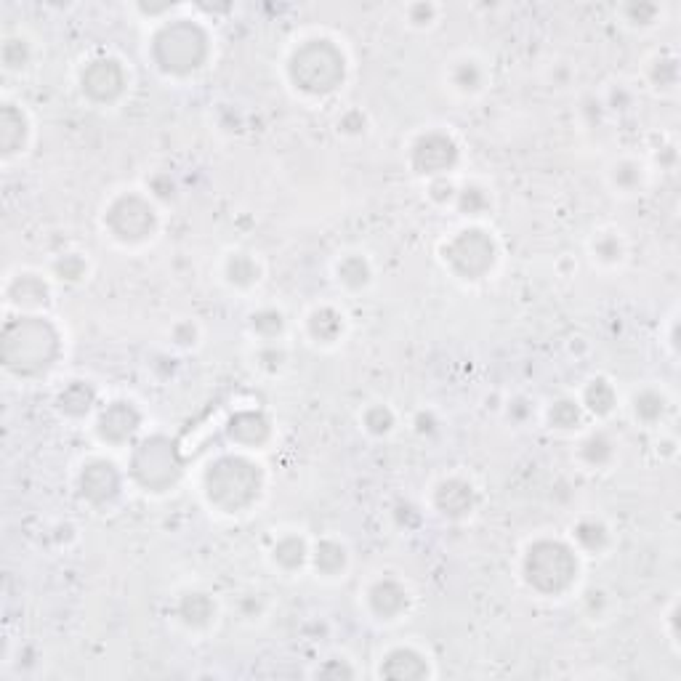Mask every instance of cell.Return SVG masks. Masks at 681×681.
I'll use <instances>...</instances> for the list:
<instances>
[{
  "mask_svg": "<svg viewBox=\"0 0 681 681\" xmlns=\"http://www.w3.org/2000/svg\"><path fill=\"white\" fill-rule=\"evenodd\" d=\"M578 402L583 405V410H586L588 415H594V418H610V415L618 410L620 397L610 378L596 376L583 386V394H580Z\"/></svg>",
  "mask_w": 681,
  "mask_h": 681,
  "instance_id": "4316f807",
  "label": "cell"
},
{
  "mask_svg": "<svg viewBox=\"0 0 681 681\" xmlns=\"http://www.w3.org/2000/svg\"><path fill=\"white\" fill-rule=\"evenodd\" d=\"M59 357V333L43 317H19L8 322L3 336V360L19 376H40Z\"/></svg>",
  "mask_w": 681,
  "mask_h": 681,
  "instance_id": "277c9868",
  "label": "cell"
},
{
  "mask_svg": "<svg viewBox=\"0 0 681 681\" xmlns=\"http://www.w3.org/2000/svg\"><path fill=\"white\" fill-rule=\"evenodd\" d=\"M171 338L173 344L181 346V349H192V346H197V341H200V328H197L192 320H181L171 328Z\"/></svg>",
  "mask_w": 681,
  "mask_h": 681,
  "instance_id": "c3c4849f",
  "label": "cell"
},
{
  "mask_svg": "<svg viewBox=\"0 0 681 681\" xmlns=\"http://www.w3.org/2000/svg\"><path fill=\"white\" fill-rule=\"evenodd\" d=\"M447 83L455 94L461 96H477L485 91L487 86V67L479 62L477 56H458L455 62H450L447 70Z\"/></svg>",
  "mask_w": 681,
  "mask_h": 681,
  "instance_id": "7402d4cb",
  "label": "cell"
},
{
  "mask_svg": "<svg viewBox=\"0 0 681 681\" xmlns=\"http://www.w3.org/2000/svg\"><path fill=\"white\" fill-rule=\"evenodd\" d=\"M588 251H591V259L602 267H618L626 261V237L620 235L618 229H599L591 243H588Z\"/></svg>",
  "mask_w": 681,
  "mask_h": 681,
  "instance_id": "f1b7e54d",
  "label": "cell"
},
{
  "mask_svg": "<svg viewBox=\"0 0 681 681\" xmlns=\"http://www.w3.org/2000/svg\"><path fill=\"white\" fill-rule=\"evenodd\" d=\"M583 612H586L591 620H607L612 612H615V599H612L610 591L591 586L586 594H583Z\"/></svg>",
  "mask_w": 681,
  "mask_h": 681,
  "instance_id": "f35d334b",
  "label": "cell"
},
{
  "mask_svg": "<svg viewBox=\"0 0 681 681\" xmlns=\"http://www.w3.org/2000/svg\"><path fill=\"white\" fill-rule=\"evenodd\" d=\"M580 572V559L575 546L564 541L541 538L527 546L522 559V580L541 596L567 594Z\"/></svg>",
  "mask_w": 681,
  "mask_h": 681,
  "instance_id": "5b68a950",
  "label": "cell"
},
{
  "mask_svg": "<svg viewBox=\"0 0 681 681\" xmlns=\"http://www.w3.org/2000/svg\"><path fill=\"white\" fill-rule=\"evenodd\" d=\"M607 181H610V187L615 189L618 195L634 197L644 192L647 181H650V171H647V165H644L642 160H636V157H620V160H615V163L610 165Z\"/></svg>",
  "mask_w": 681,
  "mask_h": 681,
  "instance_id": "cb8c5ba5",
  "label": "cell"
},
{
  "mask_svg": "<svg viewBox=\"0 0 681 681\" xmlns=\"http://www.w3.org/2000/svg\"><path fill=\"white\" fill-rule=\"evenodd\" d=\"M317 676H322V679H344V676H354V668L346 660H341V666H338V658H333L325 660L322 668H317Z\"/></svg>",
  "mask_w": 681,
  "mask_h": 681,
  "instance_id": "f907efd6",
  "label": "cell"
},
{
  "mask_svg": "<svg viewBox=\"0 0 681 681\" xmlns=\"http://www.w3.org/2000/svg\"><path fill=\"white\" fill-rule=\"evenodd\" d=\"M157 227H160V216L155 203L139 192H123L104 211V229L120 245L149 243L157 235Z\"/></svg>",
  "mask_w": 681,
  "mask_h": 681,
  "instance_id": "ba28073f",
  "label": "cell"
},
{
  "mask_svg": "<svg viewBox=\"0 0 681 681\" xmlns=\"http://www.w3.org/2000/svg\"><path fill=\"white\" fill-rule=\"evenodd\" d=\"M405 19L415 30H429L439 19V6H434V3H410L405 8Z\"/></svg>",
  "mask_w": 681,
  "mask_h": 681,
  "instance_id": "ee69618b",
  "label": "cell"
},
{
  "mask_svg": "<svg viewBox=\"0 0 681 681\" xmlns=\"http://www.w3.org/2000/svg\"><path fill=\"white\" fill-rule=\"evenodd\" d=\"M309 554H312V548H309V543H306L298 533L280 535L272 546L274 567H280V570L288 572V575L304 570L306 564H309Z\"/></svg>",
  "mask_w": 681,
  "mask_h": 681,
  "instance_id": "83f0119b",
  "label": "cell"
},
{
  "mask_svg": "<svg viewBox=\"0 0 681 681\" xmlns=\"http://www.w3.org/2000/svg\"><path fill=\"white\" fill-rule=\"evenodd\" d=\"M548 426L556 431H575L583 426V418H586V410L580 405L575 397H559L548 405L546 410Z\"/></svg>",
  "mask_w": 681,
  "mask_h": 681,
  "instance_id": "e575fe53",
  "label": "cell"
},
{
  "mask_svg": "<svg viewBox=\"0 0 681 681\" xmlns=\"http://www.w3.org/2000/svg\"><path fill=\"white\" fill-rule=\"evenodd\" d=\"M256 362H259V368L264 370V373H269V376H277V373H282V370H285V365H288V349H285L280 341H269V344H261L259 352H256Z\"/></svg>",
  "mask_w": 681,
  "mask_h": 681,
  "instance_id": "ab89813d",
  "label": "cell"
},
{
  "mask_svg": "<svg viewBox=\"0 0 681 681\" xmlns=\"http://www.w3.org/2000/svg\"><path fill=\"white\" fill-rule=\"evenodd\" d=\"M309 564L320 578H341L349 567V548L336 538H322L314 543Z\"/></svg>",
  "mask_w": 681,
  "mask_h": 681,
  "instance_id": "484cf974",
  "label": "cell"
},
{
  "mask_svg": "<svg viewBox=\"0 0 681 681\" xmlns=\"http://www.w3.org/2000/svg\"><path fill=\"white\" fill-rule=\"evenodd\" d=\"M360 421L362 429L368 431V434H373V437H386V434H392L394 426H397V415H394V410L389 408V405L376 402V405H368V408H365V413L360 415Z\"/></svg>",
  "mask_w": 681,
  "mask_h": 681,
  "instance_id": "74e56055",
  "label": "cell"
},
{
  "mask_svg": "<svg viewBox=\"0 0 681 681\" xmlns=\"http://www.w3.org/2000/svg\"><path fill=\"white\" fill-rule=\"evenodd\" d=\"M668 346H671V354L676 357V317L671 320V336H668Z\"/></svg>",
  "mask_w": 681,
  "mask_h": 681,
  "instance_id": "11a10c76",
  "label": "cell"
},
{
  "mask_svg": "<svg viewBox=\"0 0 681 681\" xmlns=\"http://www.w3.org/2000/svg\"><path fill=\"white\" fill-rule=\"evenodd\" d=\"M227 437L243 450H261L272 439V421L261 410H240L229 418Z\"/></svg>",
  "mask_w": 681,
  "mask_h": 681,
  "instance_id": "2e32d148",
  "label": "cell"
},
{
  "mask_svg": "<svg viewBox=\"0 0 681 681\" xmlns=\"http://www.w3.org/2000/svg\"><path fill=\"white\" fill-rule=\"evenodd\" d=\"M54 274L62 282H80L86 280L88 264L80 253H64L54 261Z\"/></svg>",
  "mask_w": 681,
  "mask_h": 681,
  "instance_id": "b9f144b4",
  "label": "cell"
},
{
  "mask_svg": "<svg viewBox=\"0 0 681 681\" xmlns=\"http://www.w3.org/2000/svg\"><path fill=\"white\" fill-rule=\"evenodd\" d=\"M149 56L157 70L168 78H189L205 67L211 56V38L195 19H173L160 24L152 35Z\"/></svg>",
  "mask_w": 681,
  "mask_h": 681,
  "instance_id": "7a4b0ae2",
  "label": "cell"
},
{
  "mask_svg": "<svg viewBox=\"0 0 681 681\" xmlns=\"http://www.w3.org/2000/svg\"><path fill=\"white\" fill-rule=\"evenodd\" d=\"M346 333V317L336 306H317L306 314V336L320 346H336Z\"/></svg>",
  "mask_w": 681,
  "mask_h": 681,
  "instance_id": "ffe728a7",
  "label": "cell"
},
{
  "mask_svg": "<svg viewBox=\"0 0 681 681\" xmlns=\"http://www.w3.org/2000/svg\"><path fill=\"white\" fill-rule=\"evenodd\" d=\"M572 546L578 554L602 556L612 546L610 525L599 517H580L572 525Z\"/></svg>",
  "mask_w": 681,
  "mask_h": 681,
  "instance_id": "603a6c76",
  "label": "cell"
},
{
  "mask_svg": "<svg viewBox=\"0 0 681 681\" xmlns=\"http://www.w3.org/2000/svg\"><path fill=\"white\" fill-rule=\"evenodd\" d=\"M442 261L458 280H485L498 261V245L485 229L466 227L442 245Z\"/></svg>",
  "mask_w": 681,
  "mask_h": 681,
  "instance_id": "52a82bcc",
  "label": "cell"
},
{
  "mask_svg": "<svg viewBox=\"0 0 681 681\" xmlns=\"http://www.w3.org/2000/svg\"><path fill=\"white\" fill-rule=\"evenodd\" d=\"M56 405L67 418H83L94 410L96 389L88 381H70V386H64L59 394Z\"/></svg>",
  "mask_w": 681,
  "mask_h": 681,
  "instance_id": "4dcf8cb0",
  "label": "cell"
},
{
  "mask_svg": "<svg viewBox=\"0 0 681 681\" xmlns=\"http://www.w3.org/2000/svg\"><path fill=\"white\" fill-rule=\"evenodd\" d=\"M248 328H251L253 336L261 338L264 344H269V341H280L285 328H288V320H285V314H282L280 309H274V306H261V309H256V312L248 317Z\"/></svg>",
  "mask_w": 681,
  "mask_h": 681,
  "instance_id": "836d02e7",
  "label": "cell"
},
{
  "mask_svg": "<svg viewBox=\"0 0 681 681\" xmlns=\"http://www.w3.org/2000/svg\"><path fill=\"white\" fill-rule=\"evenodd\" d=\"M368 131V115L362 110H346L338 118V134L344 136H362Z\"/></svg>",
  "mask_w": 681,
  "mask_h": 681,
  "instance_id": "bcb514c9",
  "label": "cell"
},
{
  "mask_svg": "<svg viewBox=\"0 0 681 681\" xmlns=\"http://www.w3.org/2000/svg\"><path fill=\"white\" fill-rule=\"evenodd\" d=\"M644 80L647 86L660 96H671L679 91L681 83V67L679 56L674 51H658L647 59V67H644Z\"/></svg>",
  "mask_w": 681,
  "mask_h": 681,
  "instance_id": "d6986e66",
  "label": "cell"
},
{
  "mask_svg": "<svg viewBox=\"0 0 681 681\" xmlns=\"http://www.w3.org/2000/svg\"><path fill=\"white\" fill-rule=\"evenodd\" d=\"M431 503L445 519L461 522V519H469L477 509V487L471 485L469 479L447 477L434 487Z\"/></svg>",
  "mask_w": 681,
  "mask_h": 681,
  "instance_id": "5bb4252c",
  "label": "cell"
},
{
  "mask_svg": "<svg viewBox=\"0 0 681 681\" xmlns=\"http://www.w3.org/2000/svg\"><path fill=\"white\" fill-rule=\"evenodd\" d=\"M365 604H368V612L376 620L394 623V620H400L410 610V591L402 580L384 575V578H376L368 586Z\"/></svg>",
  "mask_w": 681,
  "mask_h": 681,
  "instance_id": "4fadbf2b",
  "label": "cell"
},
{
  "mask_svg": "<svg viewBox=\"0 0 681 681\" xmlns=\"http://www.w3.org/2000/svg\"><path fill=\"white\" fill-rule=\"evenodd\" d=\"M336 280L341 288L352 290H365L373 282V267H370L368 256L362 253H346L336 261Z\"/></svg>",
  "mask_w": 681,
  "mask_h": 681,
  "instance_id": "f546056e",
  "label": "cell"
},
{
  "mask_svg": "<svg viewBox=\"0 0 681 681\" xmlns=\"http://www.w3.org/2000/svg\"><path fill=\"white\" fill-rule=\"evenodd\" d=\"M3 131H0V141H3V152L6 155H14L24 147V139H27V120L19 110H14L11 104H6L3 110Z\"/></svg>",
  "mask_w": 681,
  "mask_h": 681,
  "instance_id": "d590c367",
  "label": "cell"
},
{
  "mask_svg": "<svg viewBox=\"0 0 681 681\" xmlns=\"http://www.w3.org/2000/svg\"><path fill=\"white\" fill-rule=\"evenodd\" d=\"M128 474L147 493H165L181 477V455L176 442L163 434L141 439L131 455Z\"/></svg>",
  "mask_w": 681,
  "mask_h": 681,
  "instance_id": "8992f818",
  "label": "cell"
},
{
  "mask_svg": "<svg viewBox=\"0 0 681 681\" xmlns=\"http://www.w3.org/2000/svg\"><path fill=\"white\" fill-rule=\"evenodd\" d=\"M3 62L8 70H24L32 62V46L27 38H11L3 46Z\"/></svg>",
  "mask_w": 681,
  "mask_h": 681,
  "instance_id": "7bdbcfd3",
  "label": "cell"
},
{
  "mask_svg": "<svg viewBox=\"0 0 681 681\" xmlns=\"http://www.w3.org/2000/svg\"><path fill=\"white\" fill-rule=\"evenodd\" d=\"M261 274H264V269H261L259 259L248 251H232L221 264V277L229 288L235 290L256 288L261 282Z\"/></svg>",
  "mask_w": 681,
  "mask_h": 681,
  "instance_id": "d4e9b609",
  "label": "cell"
},
{
  "mask_svg": "<svg viewBox=\"0 0 681 681\" xmlns=\"http://www.w3.org/2000/svg\"><path fill=\"white\" fill-rule=\"evenodd\" d=\"M490 205H493V200H490V192H487L485 187H479V184H463V187H458L455 208H458L463 216H471V219L485 216V213L490 211Z\"/></svg>",
  "mask_w": 681,
  "mask_h": 681,
  "instance_id": "8d00e7d4",
  "label": "cell"
},
{
  "mask_svg": "<svg viewBox=\"0 0 681 681\" xmlns=\"http://www.w3.org/2000/svg\"><path fill=\"white\" fill-rule=\"evenodd\" d=\"M288 80L298 94L325 99L346 80V56L330 38H309L288 56Z\"/></svg>",
  "mask_w": 681,
  "mask_h": 681,
  "instance_id": "3957f363",
  "label": "cell"
},
{
  "mask_svg": "<svg viewBox=\"0 0 681 681\" xmlns=\"http://www.w3.org/2000/svg\"><path fill=\"white\" fill-rule=\"evenodd\" d=\"M149 192H152V197H157V200H173V197H176V184H173V179L168 173H157V176H152V181H149Z\"/></svg>",
  "mask_w": 681,
  "mask_h": 681,
  "instance_id": "681fc988",
  "label": "cell"
},
{
  "mask_svg": "<svg viewBox=\"0 0 681 681\" xmlns=\"http://www.w3.org/2000/svg\"><path fill=\"white\" fill-rule=\"evenodd\" d=\"M264 493V471L248 455H221L203 474V495L221 514H245Z\"/></svg>",
  "mask_w": 681,
  "mask_h": 681,
  "instance_id": "6da1fadb",
  "label": "cell"
},
{
  "mask_svg": "<svg viewBox=\"0 0 681 681\" xmlns=\"http://www.w3.org/2000/svg\"><path fill=\"white\" fill-rule=\"evenodd\" d=\"M602 102H604V110L628 112L631 107H634V91L623 86V83H618V86L610 88V94L604 96Z\"/></svg>",
  "mask_w": 681,
  "mask_h": 681,
  "instance_id": "7dc6e473",
  "label": "cell"
},
{
  "mask_svg": "<svg viewBox=\"0 0 681 681\" xmlns=\"http://www.w3.org/2000/svg\"><path fill=\"white\" fill-rule=\"evenodd\" d=\"M141 429V413L134 402L115 400L99 413L96 418V437L102 439L104 445L123 447L136 437Z\"/></svg>",
  "mask_w": 681,
  "mask_h": 681,
  "instance_id": "7c38bea8",
  "label": "cell"
},
{
  "mask_svg": "<svg viewBox=\"0 0 681 681\" xmlns=\"http://www.w3.org/2000/svg\"><path fill=\"white\" fill-rule=\"evenodd\" d=\"M431 203L437 205H455V195H458V184L447 176H437V179H429V189H426Z\"/></svg>",
  "mask_w": 681,
  "mask_h": 681,
  "instance_id": "f6af8a7d",
  "label": "cell"
},
{
  "mask_svg": "<svg viewBox=\"0 0 681 681\" xmlns=\"http://www.w3.org/2000/svg\"><path fill=\"white\" fill-rule=\"evenodd\" d=\"M378 674L386 679H426L429 663L415 647H394L381 658Z\"/></svg>",
  "mask_w": 681,
  "mask_h": 681,
  "instance_id": "44dd1931",
  "label": "cell"
},
{
  "mask_svg": "<svg viewBox=\"0 0 681 681\" xmlns=\"http://www.w3.org/2000/svg\"><path fill=\"white\" fill-rule=\"evenodd\" d=\"M509 418L514 423H525L530 415H533V402L527 400V397H514V400L509 402Z\"/></svg>",
  "mask_w": 681,
  "mask_h": 681,
  "instance_id": "816d5d0a",
  "label": "cell"
},
{
  "mask_svg": "<svg viewBox=\"0 0 681 681\" xmlns=\"http://www.w3.org/2000/svg\"><path fill=\"white\" fill-rule=\"evenodd\" d=\"M618 14L623 24L631 27V30H652V27H658L663 22L666 8L660 3H652V0H631V3H623L618 8Z\"/></svg>",
  "mask_w": 681,
  "mask_h": 681,
  "instance_id": "d6a6232c",
  "label": "cell"
},
{
  "mask_svg": "<svg viewBox=\"0 0 681 681\" xmlns=\"http://www.w3.org/2000/svg\"><path fill=\"white\" fill-rule=\"evenodd\" d=\"M123 493V474L112 461L107 458H96V461L83 466L80 474V495L83 501L96 506V509H110L112 503L118 501Z\"/></svg>",
  "mask_w": 681,
  "mask_h": 681,
  "instance_id": "8fae6325",
  "label": "cell"
},
{
  "mask_svg": "<svg viewBox=\"0 0 681 681\" xmlns=\"http://www.w3.org/2000/svg\"><path fill=\"white\" fill-rule=\"evenodd\" d=\"M439 426L437 415L431 413V410H421V413L415 415V431L418 434H434Z\"/></svg>",
  "mask_w": 681,
  "mask_h": 681,
  "instance_id": "db71d44e",
  "label": "cell"
},
{
  "mask_svg": "<svg viewBox=\"0 0 681 681\" xmlns=\"http://www.w3.org/2000/svg\"><path fill=\"white\" fill-rule=\"evenodd\" d=\"M461 157V147L445 131H426L410 144L408 160L415 176L423 179H437V176H447L458 165Z\"/></svg>",
  "mask_w": 681,
  "mask_h": 681,
  "instance_id": "9c48e42d",
  "label": "cell"
},
{
  "mask_svg": "<svg viewBox=\"0 0 681 681\" xmlns=\"http://www.w3.org/2000/svg\"><path fill=\"white\" fill-rule=\"evenodd\" d=\"M269 610V596L264 591H245V594L237 596V615L245 620H261Z\"/></svg>",
  "mask_w": 681,
  "mask_h": 681,
  "instance_id": "60d3db41",
  "label": "cell"
},
{
  "mask_svg": "<svg viewBox=\"0 0 681 681\" xmlns=\"http://www.w3.org/2000/svg\"><path fill=\"white\" fill-rule=\"evenodd\" d=\"M219 607L208 591L200 588H189L176 599V620L189 631H208L216 623Z\"/></svg>",
  "mask_w": 681,
  "mask_h": 681,
  "instance_id": "e0dca14e",
  "label": "cell"
},
{
  "mask_svg": "<svg viewBox=\"0 0 681 681\" xmlns=\"http://www.w3.org/2000/svg\"><path fill=\"white\" fill-rule=\"evenodd\" d=\"M8 296H11V301L16 306H22V309H38V306L48 304V285L38 274H19L11 282Z\"/></svg>",
  "mask_w": 681,
  "mask_h": 681,
  "instance_id": "1f68e13d",
  "label": "cell"
},
{
  "mask_svg": "<svg viewBox=\"0 0 681 681\" xmlns=\"http://www.w3.org/2000/svg\"><path fill=\"white\" fill-rule=\"evenodd\" d=\"M80 91L88 102L112 107L118 104L128 91V72L115 56H99L83 67L80 72Z\"/></svg>",
  "mask_w": 681,
  "mask_h": 681,
  "instance_id": "30bf717a",
  "label": "cell"
},
{
  "mask_svg": "<svg viewBox=\"0 0 681 681\" xmlns=\"http://www.w3.org/2000/svg\"><path fill=\"white\" fill-rule=\"evenodd\" d=\"M618 439L612 437L607 429L588 431L586 437L578 442V461L591 471L610 469L618 458Z\"/></svg>",
  "mask_w": 681,
  "mask_h": 681,
  "instance_id": "ac0fdd59",
  "label": "cell"
},
{
  "mask_svg": "<svg viewBox=\"0 0 681 681\" xmlns=\"http://www.w3.org/2000/svg\"><path fill=\"white\" fill-rule=\"evenodd\" d=\"M572 75H575V72H572L570 64H562V62L554 64V67H551V86L567 88L570 86Z\"/></svg>",
  "mask_w": 681,
  "mask_h": 681,
  "instance_id": "f5cc1de1",
  "label": "cell"
},
{
  "mask_svg": "<svg viewBox=\"0 0 681 681\" xmlns=\"http://www.w3.org/2000/svg\"><path fill=\"white\" fill-rule=\"evenodd\" d=\"M674 413V400L663 386H642L631 397V415L642 429H663Z\"/></svg>",
  "mask_w": 681,
  "mask_h": 681,
  "instance_id": "9a60e30c",
  "label": "cell"
}]
</instances>
